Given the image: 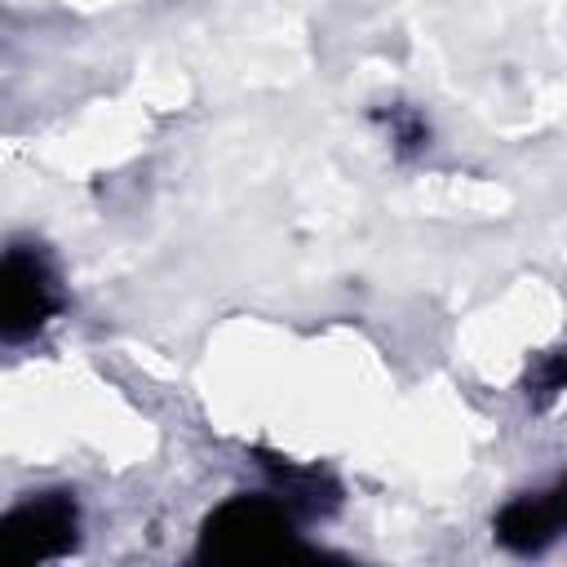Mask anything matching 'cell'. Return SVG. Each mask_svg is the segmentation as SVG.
<instances>
[{"instance_id": "277c9868", "label": "cell", "mask_w": 567, "mask_h": 567, "mask_svg": "<svg viewBox=\"0 0 567 567\" xmlns=\"http://www.w3.org/2000/svg\"><path fill=\"white\" fill-rule=\"evenodd\" d=\"M496 532L514 549H545L554 536L567 532V478H558L549 492L509 501L496 518Z\"/></svg>"}, {"instance_id": "6da1fadb", "label": "cell", "mask_w": 567, "mask_h": 567, "mask_svg": "<svg viewBox=\"0 0 567 567\" xmlns=\"http://www.w3.org/2000/svg\"><path fill=\"white\" fill-rule=\"evenodd\" d=\"M292 540V514L270 496H235L208 514L199 554L204 558H266L284 554Z\"/></svg>"}, {"instance_id": "3957f363", "label": "cell", "mask_w": 567, "mask_h": 567, "mask_svg": "<svg viewBox=\"0 0 567 567\" xmlns=\"http://www.w3.org/2000/svg\"><path fill=\"white\" fill-rule=\"evenodd\" d=\"M53 310H58V284H53L49 261L35 248L13 244L4 252V270H0V328H4V337L22 341V337L40 332Z\"/></svg>"}, {"instance_id": "7a4b0ae2", "label": "cell", "mask_w": 567, "mask_h": 567, "mask_svg": "<svg viewBox=\"0 0 567 567\" xmlns=\"http://www.w3.org/2000/svg\"><path fill=\"white\" fill-rule=\"evenodd\" d=\"M75 540V501L66 492H40L9 509L0 527V558L9 567H31L66 554Z\"/></svg>"}]
</instances>
